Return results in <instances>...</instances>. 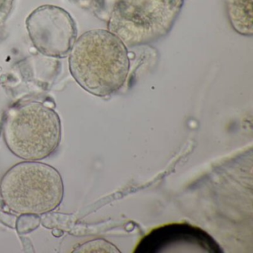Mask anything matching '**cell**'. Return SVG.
<instances>
[{
	"label": "cell",
	"instance_id": "cell-7",
	"mask_svg": "<svg viewBox=\"0 0 253 253\" xmlns=\"http://www.w3.org/2000/svg\"><path fill=\"white\" fill-rule=\"evenodd\" d=\"M225 6L232 29L243 36H253V0H225Z\"/></svg>",
	"mask_w": 253,
	"mask_h": 253
},
{
	"label": "cell",
	"instance_id": "cell-1",
	"mask_svg": "<svg viewBox=\"0 0 253 253\" xmlns=\"http://www.w3.org/2000/svg\"><path fill=\"white\" fill-rule=\"evenodd\" d=\"M71 50V74L88 92L98 97L109 96L126 81L130 67L128 47L109 30L85 32Z\"/></svg>",
	"mask_w": 253,
	"mask_h": 253
},
{
	"label": "cell",
	"instance_id": "cell-4",
	"mask_svg": "<svg viewBox=\"0 0 253 253\" xmlns=\"http://www.w3.org/2000/svg\"><path fill=\"white\" fill-rule=\"evenodd\" d=\"M184 0H115L108 29L127 47L152 43L171 31Z\"/></svg>",
	"mask_w": 253,
	"mask_h": 253
},
{
	"label": "cell",
	"instance_id": "cell-2",
	"mask_svg": "<svg viewBox=\"0 0 253 253\" xmlns=\"http://www.w3.org/2000/svg\"><path fill=\"white\" fill-rule=\"evenodd\" d=\"M2 137L10 152L17 158L26 161L45 159L60 146V117L41 102L17 103L4 116Z\"/></svg>",
	"mask_w": 253,
	"mask_h": 253
},
{
	"label": "cell",
	"instance_id": "cell-10",
	"mask_svg": "<svg viewBox=\"0 0 253 253\" xmlns=\"http://www.w3.org/2000/svg\"><path fill=\"white\" fill-rule=\"evenodd\" d=\"M53 235H54V236L57 237V238H58V237L62 236L63 235V232H62L61 230H60V229H54V231H53Z\"/></svg>",
	"mask_w": 253,
	"mask_h": 253
},
{
	"label": "cell",
	"instance_id": "cell-6",
	"mask_svg": "<svg viewBox=\"0 0 253 253\" xmlns=\"http://www.w3.org/2000/svg\"><path fill=\"white\" fill-rule=\"evenodd\" d=\"M199 247L209 253H220V248L208 234L188 224H170L157 228L143 238L135 253H163L180 244Z\"/></svg>",
	"mask_w": 253,
	"mask_h": 253
},
{
	"label": "cell",
	"instance_id": "cell-9",
	"mask_svg": "<svg viewBox=\"0 0 253 253\" xmlns=\"http://www.w3.org/2000/svg\"><path fill=\"white\" fill-rule=\"evenodd\" d=\"M14 0H0V25L8 18L12 9Z\"/></svg>",
	"mask_w": 253,
	"mask_h": 253
},
{
	"label": "cell",
	"instance_id": "cell-5",
	"mask_svg": "<svg viewBox=\"0 0 253 253\" xmlns=\"http://www.w3.org/2000/svg\"><path fill=\"white\" fill-rule=\"evenodd\" d=\"M26 27L35 48L48 57H65L76 41L73 18L66 10L55 5L36 8L28 17Z\"/></svg>",
	"mask_w": 253,
	"mask_h": 253
},
{
	"label": "cell",
	"instance_id": "cell-3",
	"mask_svg": "<svg viewBox=\"0 0 253 253\" xmlns=\"http://www.w3.org/2000/svg\"><path fill=\"white\" fill-rule=\"evenodd\" d=\"M0 196L16 214L43 215L63 202L64 184L58 170L38 161H23L9 169L0 180Z\"/></svg>",
	"mask_w": 253,
	"mask_h": 253
},
{
	"label": "cell",
	"instance_id": "cell-8",
	"mask_svg": "<svg viewBox=\"0 0 253 253\" xmlns=\"http://www.w3.org/2000/svg\"><path fill=\"white\" fill-rule=\"evenodd\" d=\"M41 217L37 214H20L16 220L15 226L17 232L20 235L30 233L39 227Z\"/></svg>",
	"mask_w": 253,
	"mask_h": 253
}]
</instances>
